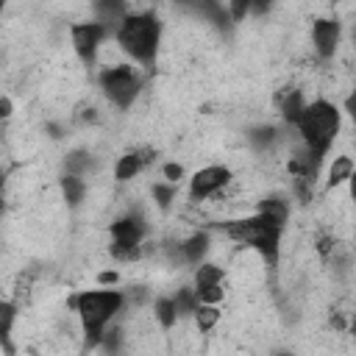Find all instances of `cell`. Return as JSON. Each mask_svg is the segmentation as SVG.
<instances>
[{
	"label": "cell",
	"instance_id": "5",
	"mask_svg": "<svg viewBox=\"0 0 356 356\" xmlns=\"http://www.w3.org/2000/svg\"><path fill=\"white\" fill-rule=\"evenodd\" d=\"M100 95L106 97L108 106H114L117 111H128L145 86V75L134 67V61H120V64H103L95 75Z\"/></svg>",
	"mask_w": 356,
	"mask_h": 356
},
{
	"label": "cell",
	"instance_id": "19",
	"mask_svg": "<svg viewBox=\"0 0 356 356\" xmlns=\"http://www.w3.org/2000/svg\"><path fill=\"white\" fill-rule=\"evenodd\" d=\"M353 170H356V161L350 156H334L331 164H328V170H325V186L328 189L345 186L348 178L353 175Z\"/></svg>",
	"mask_w": 356,
	"mask_h": 356
},
{
	"label": "cell",
	"instance_id": "30",
	"mask_svg": "<svg viewBox=\"0 0 356 356\" xmlns=\"http://www.w3.org/2000/svg\"><path fill=\"white\" fill-rule=\"evenodd\" d=\"M314 250H317L323 259H331L334 250H337V239H334L331 234H320V236L314 239Z\"/></svg>",
	"mask_w": 356,
	"mask_h": 356
},
{
	"label": "cell",
	"instance_id": "28",
	"mask_svg": "<svg viewBox=\"0 0 356 356\" xmlns=\"http://www.w3.org/2000/svg\"><path fill=\"white\" fill-rule=\"evenodd\" d=\"M200 303H222L225 300V286L222 284H211V286H200L195 289Z\"/></svg>",
	"mask_w": 356,
	"mask_h": 356
},
{
	"label": "cell",
	"instance_id": "36",
	"mask_svg": "<svg viewBox=\"0 0 356 356\" xmlns=\"http://www.w3.org/2000/svg\"><path fill=\"white\" fill-rule=\"evenodd\" d=\"M11 114H14V100H11V95H3L0 97V117L11 120Z\"/></svg>",
	"mask_w": 356,
	"mask_h": 356
},
{
	"label": "cell",
	"instance_id": "13",
	"mask_svg": "<svg viewBox=\"0 0 356 356\" xmlns=\"http://www.w3.org/2000/svg\"><path fill=\"white\" fill-rule=\"evenodd\" d=\"M131 14V3L128 0H92V17L97 22H103L111 33L120 28V22Z\"/></svg>",
	"mask_w": 356,
	"mask_h": 356
},
{
	"label": "cell",
	"instance_id": "27",
	"mask_svg": "<svg viewBox=\"0 0 356 356\" xmlns=\"http://www.w3.org/2000/svg\"><path fill=\"white\" fill-rule=\"evenodd\" d=\"M225 6H228V14H231L234 25L245 22L248 17H253V3H250V0H228Z\"/></svg>",
	"mask_w": 356,
	"mask_h": 356
},
{
	"label": "cell",
	"instance_id": "21",
	"mask_svg": "<svg viewBox=\"0 0 356 356\" xmlns=\"http://www.w3.org/2000/svg\"><path fill=\"white\" fill-rule=\"evenodd\" d=\"M14 320H17V306H14V300H3V303H0V348H3L6 356L14 353V345H11Z\"/></svg>",
	"mask_w": 356,
	"mask_h": 356
},
{
	"label": "cell",
	"instance_id": "16",
	"mask_svg": "<svg viewBox=\"0 0 356 356\" xmlns=\"http://www.w3.org/2000/svg\"><path fill=\"white\" fill-rule=\"evenodd\" d=\"M245 139L256 153H273L278 147V142H281V131L275 125H270V122H259V125L248 128Z\"/></svg>",
	"mask_w": 356,
	"mask_h": 356
},
{
	"label": "cell",
	"instance_id": "17",
	"mask_svg": "<svg viewBox=\"0 0 356 356\" xmlns=\"http://www.w3.org/2000/svg\"><path fill=\"white\" fill-rule=\"evenodd\" d=\"M150 309H153V320L159 323L161 331H172V328L181 323V314H178V306H175V298H172V295H159V298H153Z\"/></svg>",
	"mask_w": 356,
	"mask_h": 356
},
{
	"label": "cell",
	"instance_id": "14",
	"mask_svg": "<svg viewBox=\"0 0 356 356\" xmlns=\"http://www.w3.org/2000/svg\"><path fill=\"white\" fill-rule=\"evenodd\" d=\"M61 167H64V172L89 178V175H97V170H100V159H97L92 150H86V147H72V150L64 153Z\"/></svg>",
	"mask_w": 356,
	"mask_h": 356
},
{
	"label": "cell",
	"instance_id": "6",
	"mask_svg": "<svg viewBox=\"0 0 356 356\" xmlns=\"http://www.w3.org/2000/svg\"><path fill=\"white\" fill-rule=\"evenodd\" d=\"M108 234H111L108 253L114 261H139L145 253V239L150 234L147 214L139 206H134L108 225Z\"/></svg>",
	"mask_w": 356,
	"mask_h": 356
},
{
	"label": "cell",
	"instance_id": "22",
	"mask_svg": "<svg viewBox=\"0 0 356 356\" xmlns=\"http://www.w3.org/2000/svg\"><path fill=\"white\" fill-rule=\"evenodd\" d=\"M225 281V270L217 264V261H200L192 273V286L200 289V286H211V284H222Z\"/></svg>",
	"mask_w": 356,
	"mask_h": 356
},
{
	"label": "cell",
	"instance_id": "7",
	"mask_svg": "<svg viewBox=\"0 0 356 356\" xmlns=\"http://www.w3.org/2000/svg\"><path fill=\"white\" fill-rule=\"evenodd\" d=\"M108 39H114V33H111L103 22H97L95 17L70 25V44H72V53H75V58H78L86 70H95V67H97L100 50H103V44H106Z\"/></svg>",
	"mask_w": 356,
	"mask_h": 356
},
{
	"label": "cell",
	"instance_id": "18",
	"mask_svg": "<svg viewBox=\"0 0 356 356\" xmlns=\"http://www.w3.org/2000/svg\"><path fill=\"white\" fill-rule=\"evenodd\" d=\"M306 103H309V97L303 95V89H284L278 97V114H281L284 125H292L300 117V111L306 108Z\"/></svg>",
	"mask_w": 356,
	"mask_h": 356
},
{
	"label": "cell",
	"instance_id": "32",
	"mask_svg": "<svg viewBox=\"0 0 356 356\" xmlns=\"http://www.w3.org/2000/svg\"><path fill=\"white\" fill-rule=\"evenodd\" d=\"M120 278H122V275H120L117 270H100L95 281H97L100 286H117V284H120Z\"/></svg>",
	"mask_w": 356,
	"mask_h": 356
},
{
	"label": "cell",
	"instance_id": "25",
	"mask_svg": "<svg viewBox=\"0 0 356 356\" xmlns=\"http://www.w3.org/2000/svg\"><path fill=\"white\" fill-rule=\"evenodd\" d=\"M97 350H103V353H120V350H125V328L120 325V320H114V323L106 328V334H103Z\"/></svg>",
	"mask_w": 356,
	"mask_h": 356
},
{
	"label": "cell",
	"instance_id": "4",
	"mask_svg": "<svg viewBox=\"0 0 356 356\" xmlns=\"http://www.w3.org/2000/svg\"><path fill=\"white\" fill-rule=\"evenodd\" d=\"M289 128L298 134V142L312 153V159L323 164L342 131V108L328 97H314Z\"/></svg>",
	"mask_w": 356,
	"mask_h": 356
},
{
	"label": "cell",
	"instance_id": "29",
	"mask_svg": "<svg viewBox=\"0 0 356 356\" xmlns=\"http://www.w3.org/2000/svg\"><path fill=\"white\" fill-rule=\"evenodd\" d=\"M159 170H161V178L164 181H172V184H181L186 178V167L181 161H164Z\"/></svg>",
	"mask_w": 356,
	"mask_h": 356
},
{
	"label": "cell",
	"instance_id": "35",
	"mask_svg": "<svg viewBox=\"0 0 356 356\" xmlns=\"http://www.w3.org/2000/svg\"><path fill=\"white\" fill-rule=\"evenodd\" d=\"M78 117H81V122H83V125H95V122L100 120V114H97V108H95V106L81 108V114H78Z\"/></svg>",
	"mask_w": 356,
	"mask_h": 356
},
{
	"label": "cell",
	"instance_id": "8",
	"mask_svg": "<svg viewBox=\"0 0 356 356\" xmlns=\"http://www.w3.org/2000/svg\"><path fill=\"white\" fill-rule=\"evenodd\" d=\"M231 181H234V172L228 164H206L186 178V197L192 203H206L209 197L231 186Z\"/></svg>",
	"mask_w": 356,
	"mask_h": 356
},
{
	"label": "cell",
	"instance_id": "24",
	"mask_svg": "<svg viewBox=\"0 0 356 356\" xmlns=\"http://www.w3.org/2000/svg\"><path fill=\"white\" fill-rule=\"evenodd\" d=\"M150 197H153V206H156L159 211H170L172 203L178 200V184L161 178V181H156V184L150 186Z\"/></svg>",
	"mask_w": 356,
	"mask_h": 356
},
{
	"label": "cell",
	"instance_id": "10",
	"mask_svg": "<svg viewBox=\"0 0 356 356\" xmlns=\"http://www.w3.org/2000/svg\"><path fill=\"white\" fill-rule=\"evenodd\" d=\"M312 50L320 61H331L342 42V22L337 17H314L312 19Z\"/></svg>",
	"mask_w": 356,
	"mask_h": 356
},
{
	"label": "cell",
	"instance_id": "2",
	"mask_svg": "<svg viewBox=\"0 0 356 356\" xmlns=\"http://www.w3.org/2000/svg\"><path fill=\"white\" fill-rule=\"evenodd\" d=\"M231 242L253 250L264 267L270 270H278V261H281V239H284V228L286 222H281L278 217L267 214V211H256L253 214H245V217H234V220H225L217 225Z\"/></svg>",
	"mask_w": 356,
	"mask_h": 356
},
{
	"label": "cell",
	"instance_id": "39",
	"mask_svg": "<svg viewBox=\"0 0 356 356\" xmlns=\"http://www.w3.org/2000/svg\"><path fill=\"white\" fill-rule=\"evenodd\" d=\"M350 42H353V47H356V22H353V28H350Z\"/></svg>",
	"mask_w": 356,
	"mask_h": 356
},
{
	"label": "cell",
	"instance_id": "3",
	"mask_svg": "<svg viewBox=\"0 0 356 356\" xmlns=\"http://www.w3.org/2000/svg\"><path fill=\"white\" fill-rule=\"evenodd\" d=\"M161 36H164L161 17L150 8H142V11H131L120 22V28L114 31V44L136 67L153 70L161 50Z\"/></svg>",
	"mask_w": 356,
	"mask_h": 356
},
{
	"label": "cell",
	"instance_id": "12",
	"mask_svg": "<svg viewBox=\"0 0 356 356\" xmlns=\"http://www.w3.org/2000/svg\"><path fill=\"white\" fill-rule=\"evenodd\" d=\"M150 161H153V153H150L147 147H131V150H125V153L117 156V161H114V181H117V184L134 181Z\"/></svg>",
	"mask_w": 356,
	"mask_h": 356
},
{
	"label": "cell",
	"instance_id": "1",
	"mask_svg": "<svg viewBox=\"0 0 356 356\" xmlns=\"http://www.w3.org/2000/svg\"><path fill=\"white\" fill-rule=\"evenodd\" d=\"M128 303V292L117 289V286H95V289H81L75 292L67 306L72 309L78 328H81V348L83 350H97L100 339L106 334V328L120 320V314L125 312Z\"/></svg>",
	"mask_w": 356,
	"mask_h": 356
},
{
	"label": "cell",
	"instance_id": "23",
	"mask_svg": "<svg viewBox=\"0 0 356 356\" xmlns=\"http://www.w3.org/2000/svg\"><path fill=\"white\" fill-rule=\"evenodd\" d=\"M256 211H267V214L278 217L281 222H286L292 206H289V197H284L281 192H270V195H264L261 200H256Z\"/></svg>",
	"mask_w": 356,
	"mask_h": 356
},
{
	"label": "cell",
	"instance_id": "26",
	"mask_svg": "<svg viewBox=\"0 0 356 356\" xmlns=\"http://www.w3.org/2000/svg\"><path fill=\"white\" fill-rule=\"evenodd\" d=\"M172 298H175V306H178V314H181V320H192V314H195V309H197V292H195V286H178L175 292H172Z\"/></svg>",
	"mask_w": 356,
	"mask_h": 356
},
{
	"label": "cell",
	"instance_id": "20",
	"mask_svg": "<svg viewBox=\"0 0 356 356\" xmlns=\"http://www.w3.org/2000/svg\"><path fill=\"white\" fill-rule=\"evenodd\" d=\"M222 320V309L220 303H197L195 314H192V323L197 328V334H211Z\"/></svg>",
	"mask_w": 356,
	"mask_h": 356
},
{
	"label": "cell",
	"instance_id": "9",
	"mask_svg": "<svg viewBox=\"0 0 356 356\" xmlns=\"http://www.w3.org/2000/svg\"><path fill=\"white\" fill-rule=\"evenodd\" d=\"M172 6L181 8L184 14H192L203 22H209L220 33H231L236 28L228 14V6H222V0H172Z\"/></svg>",
	"mask_w": 356,
	"mask_h": 356
},
{
	"label": "cell",
	"instance_id": "34",
	"mask_svg": "<svg viewBox=\"0 0 356 356\" xmlns=\"http://www.w3.org/2000/svg\"><path fill=\"white\" fill-rule=\"evenodd\" d=\"M328 325H331L337 334H345V331H348V325H350V320H345V314H342V312H334V314L328 317Z\"/></svg>",
	"mask_w": 356,
	"mask_h": 356
},
{
	"label": "cell",
	"instance_id": "31",
	"mask_svg": "<svg viewBox=\"0 0 356 356\" xmlns=\"http://www.w3.org/2000/svg\"><path fill=\"white\" fill-rule=\"evenodd\" d=\"M342 114L356 125V89H350V92L345 95V100H342Z\"/></svg>",
	"mask_w": 356,
	"mask_h": 356
},
{
	"label": "cell",
	"instance_id": "15",
	"mask_svg": "<svg viewBox=\"0 0 356 356\" xmlns=\"http://www.w3.org/2000/svg\"><path fill=\"white\" fill-rule=\"evenodd\" d=\"M58 192H61V200L67 203V209L75 211V209L83 206L86 192H89V184H86V178H81V175L61 172V178H58Z\"/></svg>",
	"mask_w": 356,
	"mask_h": 356
},
{
	"label": "cell",
	"instance_id": "11",
	"mask_svg": "<svg viewBox=\"0 0 356 356\" xmlns=\"http://www.w3.org/2000/svg\"><path fill=\"white\" fill-rule=\"evenodd\" d=\"M211 253V234L209 231H192L189 236H184L181 242H175L172 248V259L186 264V267H197L200 261H206Z\"/></svg>",
	"mask_w": 356,
	"mask_h": 356
},
{
	"label": "cell",
	"instance_id": "37",
	"mask_svg": "<svg viewBox=\"0 0 356 356\" xmlns=\"http://www.w3.org/2000/svg\"><path fill=\"white\" fill-rule=\"evenodd\" d=\"M44 131H47L50 139H61V136H64V125H58V122H47Z\"/></svg>",
	"mask_w": 356,
	"mask_h": 356
},
{
	"label": "cell",
	"instance_id": "33",
	"mask_svg": "<svg viewBox=\"0 0 356 356\" xmlns=\"http://www.w3.org/2000/svg\"><path fill=\"white\" fill-rule=\"evenodd\" d=\"M250 3H253V17L256 19H264L275 6V0H250Z\"/></svg>",
	"mask_w": 356,
	"mask_h": 356
},
{
	"label": "cell",
	"instance_id": "40",
	"mask_svg": "<svg viewBox=\"0 0 356 356\" xmlns=\"http://www.w3.org/2000/svg\"><path fill=\"white\" fill-rule=\"evenodd\" d=\"M3 6H8V0H3Z\"/></svg>",
	"mask_w": 356,
	"mask_h": 356
},
{
	"label": "cell",
	"instance_id": "38",
	"mask_svg": "<svg viewBox=\"0 0 356 356\" xmlns=\"http://www.w3.org/2000/svg\"><path fill=\"white\" fill-rule=\"evenodd\" d=\"M345 186H348V197L356 203V170H353V175L348 178V184H345Z\"/></svg>",
	"mask_w": 356,
	"mask_h": 356
}]
</instances>
